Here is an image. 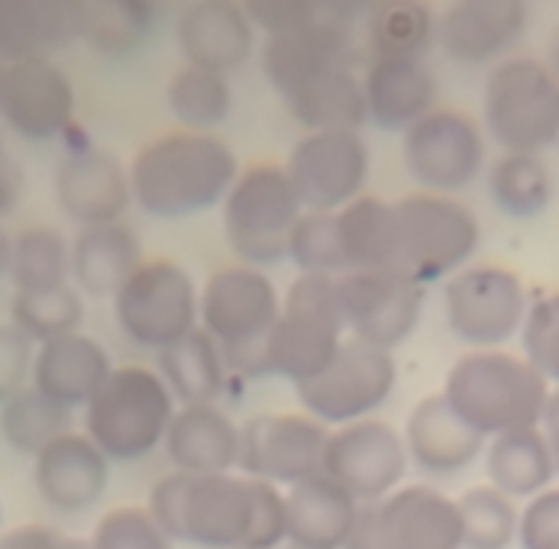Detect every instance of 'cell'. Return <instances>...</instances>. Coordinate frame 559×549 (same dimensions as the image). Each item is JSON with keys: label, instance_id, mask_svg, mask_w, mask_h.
I'll return each mask as SVG.
<instances>
[{"label": "cell", "instance_id": "1", "mask_svg": "<svg viewBox=\"0 0 559 549\" xmlns=\"http://www.w3.org/2000/svg\"><path fill=\"white\" fill-rule=\"evenodd\" d=\"M130 168L133 204L153 220H188L224 204L240 162L214 133L171 130L136 150Z\"/></svg>", "mask_w": 559, "mask_h": 549}, {"label": "cell", "instance_id": "2", "mask_svg": "<svg viewBox=\"0 0 559 549\" xmlns=\"http://www.w3.org/2000/svg\"><path fill=\"white\" fill-rule=\"evenodd\" d=\"M554 389L518 353L469 349L453 362L443 382L450 407L485 440L540 427Z\"/></svg>", "mask_w": 559, "mask_h": 549}, {"label": "cell", "instance_id": "3", "mask_svg": "<svg viewBox=\"0 0 559 549\" xmlns=\"http://www.w3.org/2000/svg\"><path fill=\"white\" fill-rule=\"evenodd\" d=\"M146 508L175 544L242 549L252 517V478L242 472H168L153 485Z\"/></svg>", "mask_w": 559, "mask_h": 549}, {"label": "cell", "instance_id": "4", "mask_svg": "<svg viewBox=\"0 0 559 549\" xmlns=\"http://www.w3.org/2000/svg\"><path fill=\"white\" fill-rule=\"evenodd\" d=\"M481 130L501 153L547 156L559 146V79L531 52L491 65L481 81Z\"/></svg>", "mask_w": 559, "mask_h": 549}, {"label": "cell", "instance_id": "5", "mask_svg": "<svg viewBox=\"0 0 559 549\" xmlns=\"http://www.w3.org/2000/svg\"><path fill=\"white\" fill-rule=\"evenodd\" d=\"M175 410L178 401L159 369L114 366L84 407V433L110 463H140L162 450Z\"/></svg>", "mask_w": 559, "mask_h": 549}, {"label": "cell", "instance_id": "6", "mask_svg": "<svg viewBox=\"0 0 559 549\" xmlns=\"http://www.w3.org/2000/svg\"><path fill=\"white\" fill-rule=\"evenodd\" d=\"M282 314V298L265 268L224 265L201 288V326L221 343L230 375L265 379V339Z\"/></svg>", "mask_w": 559, "mask_h": 549}, {"label": "cell", "instance_id": "7", "mask_svg": "<svg viewBox=\"0 0 559 549\" xmlns=\"http://www.w3.org/2000/svg\"><path fill=\"white\" fill-rule=\"evenodd\" d=\"M479 242V217L460 198L414 191L395 201V272L420 288L466 268Z\"/></svg>", "mask_w": 559, "mask_h": 549}, {"label": "cell", "instance_id": "8", "mask_svg": "<svg viewBox=\"0 0 559 549\" xmlns=\"http://www.w3.org/2000/svg\"><path fill=\"white\" fill-rule=\"evenodd\" d=\"M227 246L242 265L269 268L288 259V239L305 214V204L285 165L259 162L240 168L230 194L221 204Z\"/></svg>", "mask_w": 559, "mask_h": 549}, {"label": "cell", "instance_id": "9", "mask_svg": "<svg viewBox=\"0 0 559 549\" xmlns=\"http://www.w3.org/2000/svg\"><path fill=\"white\" fill-rule=\"evenodd\" d=\"M346 339V323L336 301V278L298 275L282 298V314L265 339L269 375L292 385L320 375Z\"/></svg>", "mask_w": 559, "mask_h": 549}, {"label": "cell", "instance_id": "10", "mask_svg": "<svg viewBox=\"0 0 559 549\" xmlns=\"http://www.w3.org/2000/svg\"><path fill=\"white\" fill-rule=\"evenodd\" d=\"M110 301L120 333L140 349L162 353L201 326V288L175 259H143Z\"/></svg>", "mask_w": 559, "mask_h": 549}, {"label": "cell", "instance_id": "11", "mask_svg": "<svg viewBox=\"0 0 559 549\" xmlns=\"http://www.w3.org/2000/svg\"><path fill=\"white\" fill-rule=\"evenodd\" d=\"M531 295L524 278L495 262H469L443 282V317L469 349H504L521 336Z\"/></svg>", "mask_w": 559, "mask_h": 549}, {"label": "cell", "instance_id": "12", "mask_svg": "<svg viewBox=\"0 0 559 549\" xmlns=\"http://www.w3.org/2000/svg\"><path fill=\"white\" fill-rule=\"evenodd\" d=\"M401 162L420 191L456 198L485 175L488 136L473 114L433 107L401 133Z\"/></svg>", "mask_w": 559, "mask_h": 549}, {"label": "cell", "instance_id": "13", "mask_svg": "<svg viewBox=\"0 0 559 549\" xmlns=\"http://www.w3.org/2000/svg\"><path fill=\"white\" fill-rule=\"evenodd\" d=\"M399 385L395 353L346 336L330 366L311 382L295 385L301 410L336 430L372 417Z\"/></svg>", "mask_w": 559, "mask_h": 549}, {"label": "cell", "instance_id": "14", "mask_svg": "<svg viewBox=\"0 0 559 549\" xmlns=\"http://www.w3.org/2000/svg\"><path fill=\"white\" fill-rule=\"evenodd\" d=\"M285 171L305 211L336 214L349 201L362 198L372 171V153L359 130H318L305 133L292 146Z\"/></svg>", "mask_w": 559, "mask_h": 549}, {"label": "cell", "instance_id": "15", "mask_svg": "<svg viewBox=\"0 0 559 549\" xmlns=\"http://www.w3.org/2000/svg\"><path fill=\"white\" fill-rule=\"evenodd\" d=\"M336 301L353 339L389 353L411 339L424 314V288L392 268L343 272L336 278Z\"/></svg>", "mask_w": 559, "mask_h": 549}, {"label": "cell", "instance_id": "16", "mask_svg": "<svg viewBox=\"0 0 559 549\" xmlns=\"http://www.w3.org/2000/svg\"><path fill=\"white\" fill-rule=\"evenodd\" d=\"M330 427L305 410L259 414L240 427V472L275 488H295L323 472Z\"/></svg>", "mask_w": 559, "mask_h": 549}, {"label": "cell", "instance_id": "17", "mask_svg": "<svg viewBox=\"0 0 559 549\" xmlns=\"http://www.w3.org/2000/svg\"><path fill=\"white\" fill-rule=\"evenodd\" d=\"M411 469L404 437L392 423L379 417H366L346 427L330 430L323 475L346 488L359 504L385 501L404 485Z\"/></svg>", "mask_w": 559, "mask_h": 549}, {"label": "cell", "instance_id": "18", "mask_svg": "<svg viewBox=\"0 0 559 549\" xmlns=\"http://www.w3.org/2000/svg\"><path fill=\"white\" fill-rule=\"evenodd\" d=\"M531 29V0H450L437 13V46L460 69H491Z\"/></svg>", "mask_w": 559, "mask_h": 549}, {"label": "cell", "instance_id": "19", "mask_svg": "<svg viewBox=\"0 0 559 549\" xmlns=\"http://www.w3.org/2000/svg\"><path fill=\"white\" fill-rule=\"evenodd\" d=\"M75 84L56 59H23L3 65L0 120L29 143H49L75 123Z\"/></svg>", "mask_w": 559, "mask_h": 549}, {"label": "cell", "instance_id": "20", "mask_svg": "<svg viewBox=\"0 0 559 549\" xmlns=\"http://www.w3.org/2000/svg\"><path fill=\"white\" fill-rule=\"evenodd\" d=\"M56 201L79 227L120 224L133 207L130 168L100 146H72L56 168Z\"/></svg>", "mask_w": 559, "mask_h": 549}, {"label": "cell", "instance_id": "21", "mask_svg": "<svg viewBox=\"0 0 559 549\" xmlns=\"http://www.w3.org/2000/svg\"><path fill=\"white\" fill-rule=\"evenodd\" d=\"M356 62V43H353V16H326L305 29L292 33H272L265 36L259 49V65L265 81L275 87V94L285 100L295 94L305 81H311L326 69Z\"/></svg>", "mask_w": 559, "mask_h": 549}, {"label": "cell", "instance_id": "22", "mask_svg": "<svg viewBox=\"0 0 559 549\" xmlns=\"http://www.w3.org/2000/svg\"><path fill=\"white\" fill-rule=\"evenodd\" d=\"M185 65L234 75L255 52V23L242 0H188L175 23Z\"/></svg>", "mask_w": 559, "mask_h": 549}, {"label": "cell", "instance_id": "23", "mask_svg": "<svg viewBox=\"0 0 559 549\" xmlns=\"http://www.w3.org/2000/svg\"><path fill=\"white\" fill-rule=\"evenodd\" d=\"M33 485L59 514L91 511L110 485V460L84 430H69L33 460Z\"/></svg>", "mask_w": 559, "mask_h": 549}, {"label": "cell", "instance_id": "24", "mask_svg": "<svg viewBox=\"0 0 559 549\" xmlns=\"http://www.w3.org/2000/svg\"><path fill=\"white\" fill-rule=\"evenodd\" d=\"M401 437L411 466L437 478H450L469 469L476 460H481L488 443L450 407L443 392L427 394L411 407Z\"/></svg>", "mask_w": 559, "mask_h": 549}, {"label": "cell", "instance_id": "25", "mask_svg": "<svg viewBox=\"0 0 559 549\" xmlns=\"http://www.w3.org/2000/svg\"><path fill=\"white\" fill-rule=\"evenodd\" d=\"M385 549H463L456 498L433 485H401L379 501Z\"/></svg>", "mask_w": 559, "mask_h": 549}, {"label": "cell", "instance_id": "26", "mask_svg": "<svg viewBox=\"0 0 559 549\" xmlns=\"http://www.w3.org/2000/svg\"><path fill=\"white\" fill-rule=\"evenodd\" d=\"M84 0H0V62L52 59L81 43Z\"/></svg>", "mask_w": 559, "mask_h": 549}, {"label": "cell", "instance_id": "27", "mask_svg": "<svg viewBox=\"0 0 559 549\" xmlns=\"http://www.w3.org/2000/svg\"><path fill=\"white\" fill-rule=\"evenodd\" d=\"M162 450L175 472H240V423L217 404H178Z\"/></svg>", "mask_w": 559, "mask_h": 549}, {"label": "cell", "instance_id": "28", "mask_svg": "<svg viewBox=\"0 0 559 549\" xmlns=\"http://www.w3.org/2000/svg\"><path fill=\"white\" fill-rule=\"evenodd\" d=\"M110 372H114L110 353L100 346V339L79 330V333L36 346L29 385L69 410H79V407L84 410L91 397L100 392Z\"/></svg>", "mask_w": 559, "mask_h": 549}, {"label": "cell", "instance_id": "29", "mask_svg": "<svg viewBox=\"0 0 559 549\" xmlns=\"http://www.w3.org/2000/svg\"><path fill=\"white\" fill-rule=\"evenodd\" d=\"M369 120L379 130L404 133L437 107L440 81L427 59H385L376 56L362 75Z\"/></svg>", "mask_w": 559, "mask_h": 549}, {"label": "cell", "instance_id": "30", "mask_svg": "<svg viewBox=\"0 0 559 549\" xmlns=\"http://www.w3.org/2000/svg\"><path fill=\"white\" fill-rule=\"evenodd\" d=\"M143 259V242L130 224L81 227L72 239V285L91 298H114Z\"/></svg>", "mask_w": 559, "mask_h": 549}, {"label": "cell", "instance_id": "31", "mask_svg": "<svg viewBox=\"0 0 559 549\" xmlns=\"http://www.w3.org/2000/svg\"><path fill=\"white\" fill-rule=\"evenodd\" d=\"M285 511H288V544L311 549H343L356 524L359 501L320 472L285 491Z\"/></svg>", "mask_w": 559, "mask_h": 549}, {"label": "cell", "instance_id": "32", "mask_svg": "<svg viewBox=\"0 0 559 549\" xmlns=\"http://www.w3.org/2000/svg\"><path fill=\"white\" fill-rule=\"evenodd\" d=\"M481 460L488 485L508 494L511 501H531L540 491L554 488L557 478V463L540 427L491 437L485 443Z\"/></svg>", "mask_w": 559, "mask_h": 549}, {"label": "cell", "instance_id": "33", "mask_svg": "<svg viewBox=\"0 0 559 549\" xmlns=\"http://www.w3.org/2000/svg\"><path fill=\"white\" fill-rule=\"evenodd\" d=\"M485 191L491 207L508 220H537L557 198V175L547 156L498 153L485 168Z\"/></svg>", "mask_w": 559, "mask_h": 549}, {"label": "cell", "instance_id": "34", "mask_svg": "<svg viewBox=\"0 0 559 549\" xmlns=\"http://www.w3.org/2000/svg\"><path fill=\"white\" fill-rule=\"evenodd\" d=\"M285 107L305 127V133L362 130V123H369L362 79L349 65L326 69L311 81H305L295 94L285 97Z\"/></svg>", "mask_w": 559, "mask_h": 549}, {"label": "cell", "instance_id": "35", "mask_svg": "<svg viewBox=\"0 0 559 549\" xmlns=\"http://www.w3.org/2000/svg\"><path fill=\"white\" fill-rule=\"evenodd\" d=\"M159 375L178 404H217L227 392L230 369L221 343L198 326L185 339L162 349Z\"/></svg>", "mask_w": 559, "mask_h": 549}, {"label": "cell", "instance_id": "36", "mask_svg": "<svg viewBox=\"0 0 559 549\" xmlns=\"http://www.w3.org/2000/svg\"><path fill=\"white\" fill-rule=\"evenodd\" d=\"M156 13V0H84L81 43L104 59H130L150 43Z\"/></svg>", "mask_w": 559, "mask_h": 549}, {"label": "cell", "instance_id": "37", "mask_svg": "<svg viewBox=\"0 0 559 549\" xmlns=\"http://www.w3.org/2000/svg\"><path fill=\"white\" fill-rule=\"evenodd\" d=\"M165 104L168 114L178 120V130L214 133L230 120L237 94L230 75L198 65H181L165 84Z\"/></svg>", "mask_w": 559, "mask_h": 549}, {"label": "cell", "instance_id": "38", "mask_svg": "<svg viewBox=\"0 0 559 549\" xmlns=\"http://www.w3.org/2000/svg\"><path fill=\"white\" fill-rule=\"evenodd\" d=\"M346 265L353 268H392L395 272V204L362 194L336 211Z\"/></svg>", "mask_w": 559, "mask_h": 549}, {"label": "cell", "instance_id": "39", "mask_svg": "<svg viewBox=\"0 0 559 549\" xmlns=\"http://www.w3.org/2000/svg\"><path fill=\"white\" fill-rule=\"evenodd\" d=\"M372 59H427L437 46V13L427 0H379L369 10Z\"/></svg>", "mask_w": 559, "mask_h": 549}, {"label": "cell", "instance_id": "40", "mask_svg": "<svg viewBox=\"0 0 559 549\" xmlns=\"http://www.w3.org/2000/svg\"><path fill=\"white\" fill-rule=\"evenodd\" d=\"M10 282L16 291H43L72 282V242L62 230L36 224L13 234Z\"/></svg>", "mask_w": 559, "mask_h": 549}, {"label": "cell", "instance_id": "41", "mask_svg": "<svg viewBox=\"0 0 559 549\" xmlns=\"http://www.w3.org/2000/svg\"><path fill=\"white\" fill-rule=\"evenodd\" d=\"M72 430V410L49 401L33 385L0 404V437L13 453L39 456L52 440Z\"/></svg>", "mask_w": 559, "mask_h": 549}, {"label": "cell", "instance_id": "42", "mask_svg": "<svg viewBox=\"0 0 559 549\" xmlns=\"http://www.w3.org/2000/svg\"><path fill=\"white\" fill-rule=\"evenodd\" d=\"M84 320V295L69 282L43 291H16L10 301V323L23 330L36 346L79 333Z\"/></svg>", "mask_w": 559, "mask_h": 549}, {"label": "cell", "instance_id": "43", "mask_svg": "<svg viewBox=\"0 0 559 549\" xmlns=\"http://www.w3.org/2000/svg\"><path fill=\"white\" fill-rule=\"evenodd\" d=\"M456 504L463 521V549H511L518 544L521 508L488 481L469 488Z\"/></svg>", "mask_w": 559, "mask_h": 549}, {"label": "cell", "instance_id": "44", "mask_svg": "<svg viewBox=\"0 0 559 549\" xmlns=\"http://www.w3.org/2000/svg\"><path fill=\"white\" fill-rule=\"evenodd\" d=\"M288 262L298 265V275L340 278L343 272H349L340 227H336V214L305 211L288 239Z\"/></svg>", "mask_w": 559, "mask_h": 549}, {"label": "cell", "instance_id": "45", "mask_svg": "<svg viewBox=\"0 0 559 549\" xmlns=\"http://www.w3.org/2000/svg\"><path fill=\"white\" fill-rule=\"evenodd\" d=\"M87 549H175V540L162 530L150 508L123 504L94 524Z\"/></svg>", "mask_w": 559, "mask_h": 549}, {"label": "cell", "instance_id": "46", "mask_svg": "<svg viewBox=\"0 0 559 549\" xmlns=\"http://www.w3.org/2000/svg\"><path fill=\"white\" fill-rule=\"evenodd\" d=\"M521 356L544 375L554 392H559V291L531 298L521 326Z\"/></svg>", "mask_w": 559, "mask_h": 549}, {"label": "cell", "instance_id": "47", "mask_svg": "<svg viewBox=\"0 0 559 549\" xmlns=\"http://www.w3.org/2000/svg\"><path fill=\"white\" fill-rule=\"evenodd\" d=\"M242 7L252 16L255 29H262L265 36L305 29L326 16L346 13L336 0H242ZM346 16H353V13H346Z\"/></svg>", "mask_w": 559, "mask_h": 549}, {"label": "cell", "instance_id": "48", "mask_svg": "<svg viewBox=\"0 0 559 549\" xmlns=\"http://www.w3.org/2000/svg\"><path fill=\"white\" fill-rule=\"evenodd\" d=\"M288 544V511L285 491L252 478V517L242 549H282Z\"/></svg>", "mask_w": 559, "mask_h": 549}, {"label": "cell", "instance_id": "49", "mask_svg": "<svg viewBox=\"0 0 559 549\" xmlns=\"http://www.w3.org/2000/svg\"><path fill=\"white\" fill-rule=\"evenodd\" d=\"M36 343L13 323H0V404L29 389Z\"/></svg>", "mask_w": 559, "mask_h": 549}, {"label": "cell", "instance_id": "50", "mask_svg": "<svg viewBox=\"0 0 559 549\" xmlns=\"http://www.w3.org/2000/svg\"><path fill=\"white\" fill-rule=\"evenodd\" d=\"M518 547L559 549V488H547L524 504L521 527H518Z\"/></svg>", "mask_w": 559, "mask_h": 549}, {"label": "cell", "instance_id": "51", "mask_svg": "<svg viewBox=\"0 0 559 549\" xmlns=\"http://www.w3.org/2000/svg\"><path fill=\"white\" fill-rule=\"evenodd\" d=\"M0 549H87V540H79L46 524H23L0 534Z\"/></svg>", "mask_w": 559, "mask_h": 549}, {"label": "cell", "instance_id": "52", "mask_svg": "<svg viewBox=\"0 0 559 549\" xmlns=\"http://www.w3.org/2000/svg\"><path fill=\"white\" fill-rule=\"evenodd\" d=\"M343 549H385V534H382V521H379V501L359 504L356 524H353Z\"/></svg>", "mask_w": 559, "mask_h": 549}, {"label": "cell", "instance_id": "53", "mask_svg": "<svg viewBox=\"0 0 559 549\" xmlns=\"http://www.w3.org/2000/svg\"><path fill=\"white\" fill-rule=\"evenodd\" d=\"M20 191H23V171H20V165L13 162V156L7 153L3 133H0V220L16 207Z\"/></svg>", "mask_w": 559, "mask_h": 549}, {"label": "cell", "instance_id": "54", "mask_svg": "<svg viewBox=\"0 0 559 549\" xmlns=\"http://www.w3.org/2000/svg\"><path fill=\"white\" fill-rule=\"evenodd\" d=\"M547 443H550V453H554V463H557L559 475V392L550 394V404H547V414H544V423H540Z\"/></svg>", "mask_w": 559, "mask_h": 549}, {"label": "cell", "instance_id": "55", "mask_svg": "<svg viewBox=\"0 0 559 549\" xmlns=\"http://www.w3.org/2000/svg\"><path fill=\"white\" fill-rule=\"evenodd\" d=\"M10 259H13V234L0 220V278L10 275Z\"/></svg>", "mask_w": 559, "mask_h": 549}, {"label": "cell", "instance_id": "56", "mask_svg": "<svg viewBox=\"0 0 559 549\" xmlns=\"http://www.w3.org/2000/svg\"><path fill=\"white\" fill-rule=\"evenodd\" d=\"M554 72H557L559 79V23L550 29V36H547V49H544V56H540Z\"/></svg>", "mask_w": 559, "mask_h": 549}, {"label": "cell", "instance_id": "57", "mask_svg": "<svg viewBox=\"0 0 559 549\" xmlns=\"http://www.w3.org/2000/svg\"><path fill=\"white\" fill-rule=\"evenodd\" d=\"M346 13H353V16H359V13H369L379 0H336Z\"/></svg>", "mask_w": 559, "mask_h": 549}, {"label": "cell", "instance_id": "58", "mask_svg": "<svg viewBox=\"0 0 559 549\" xmlns=\"http://www.w3.org/2000/svg\"><path fill=\"white\" fill-rule=\"evenodd\" d=\"M282 549H311V547H298V544H285Z\"/></svg>", "mask_w": 559, "mask_h": 549}, {"label": "cell", "instance_id": "59", "mask_svg": "<svg viewBox=\"0 0 559 549\" xmlns=\"http://www.w3.org/2000/svg\"><path fill=\"white\" fill-rule=\"evenodd\" d=\"M0 524H3V501H0Z\"/></svg>", "mask_w": 559, "mask_h": 549}, {"label": "cell", "instance_id": "60", "mask_svg": "<svg viewBox=\"0 0 559 549\" xmlns=\"http://www.w3.org/2000/svg\"><path fill=\"white\" fill-rule=\"evenodd\" d=\"M0 75H3V62H0Z\"/></svg>", "mask_w": 559, "mask_h": 549}]
</instances>
